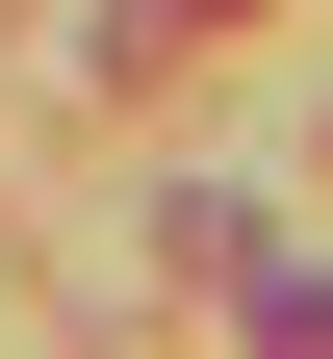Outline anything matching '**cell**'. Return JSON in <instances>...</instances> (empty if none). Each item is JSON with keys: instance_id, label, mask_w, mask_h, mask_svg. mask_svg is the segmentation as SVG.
I'll list each match as a JSON object with an SVG mask.
<instances>
[{"instance_id": "obj_1", "label": "cell", "mask_w": 333, "mask_h": 359, "mask_svg": "<svg viewBox=\"0 0 333 359\" xmlns=\"http://www.w3.org/2000/svg\"><path fill=\"white\" fill-rule=\"evenodd\" d=\"M128 26H231V0H128Z\"/></svg>"}]
</instances>
